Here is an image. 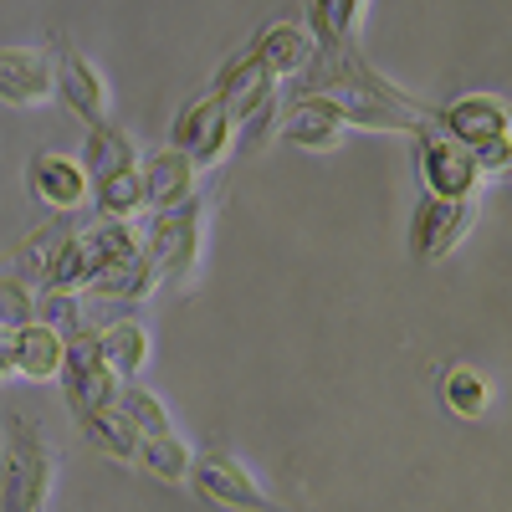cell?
Returning a JSON list of instances; mask_svg holds the SVG:
<instances>
[{
    "label": "cell",
    "instance_id": "cell-31",
    "mask_svg": "<svg viewBox=\"0 0 512 512\" xmlns=\"http://www.w3.org/2000/svg\"><path fill=\"white\" fill-rule=\"evenodd\" d=\"M16 379V364H11V338H6V323H0V384Z\"/></svg>",
    "mask_w": 512,
    "mask_h": 512
},
{
    "label": "cell",
    "instance_id": "cell-8",
    "mask_svg": "<svg viewBox=\"0 0 512 512\" xmlns=\"http://www.w3.org/2000/svg\"><path fill=\"white\" fill-rule=\"evenodd\" d=\"M26 190L47 210H57V216H72V210H82L93 200V175H88V164H82L77 154L41 149L26 164Z\"/></svg>",
    "mask_w": 512,
    "mask_h": 512
},
{
    "label": "cell",
    "instance_id": "cell-26",
    "mask_svg": "<svg viewBox=\"0 0 512 512\" xmlns=\"http://www.w3.org/2000/svg\"><path fill=\"white\" fill-rule=\"evenodd\" d=\"M67 241V226L57 221V226H41V231H31L26 236V246H21V256H16V272H21V282H47V272H52V256H57V246Z\"/></svg>",
    "mask_w": 512,
    "mask_h": 512
},
{
    "label": "cell",
    "instance_id": "cell-15",
    "mask_svg": "<svg viewBox=\"0 0 512 512\" xmlns=\"http://www.w3.org/2000/svg\"><path fill=\"white\" fill-rule=\"evenodd\" d=\"M344 134H349V128L338 123L328 108H318V103H308V98H292V113H287V123H282V139H287L292 149L338 154V149H344Z\"/></svg>",
    "mask_w": 512,
    "mask_h": 512
},
{
    "label": "cell",
    "instance_id": "cell-11",
    "mask_svg": "<svg viewBox=\"0 0 512 512\" xmlns=\"http://www.w3.org/2000/svg\"><path fill=\"white\" fill-rule=\"evenodd\" d=\"M6 338H11V364L21 379L31 384H47L62 374V359H67V338L57 328H47L41 318H21V323H6Z\"/></svg>",
    "mask_w": 512,
    "mask_h": 512
},
{
    "label": "cell",
    "instance_id": "cell-9",
    "mask_svg": "<svg viewBox=\"0 0 512 512\" xmlns=\"http://www.w3.org/2000/svg\"><path fill=\"white\" fill-rule=\"evenodd\" d=\"M431 123L441 134H451L456 144L477 149L487 139H507L512 134V113L497 93H466V98H451L441 108H431Z\"/></svg>",
    "mask_w": 512,
    "mask_h": 512
},
{
    "label": "cell",
    "instance_id": "cell-21",
    "mask_svg": "<svg viewBox=\"0 0 512 512\" xmlns=\"http://www.w3.org/2000/svg\"><path fill=\"white\" fill-rule=\"evenodd\" d=\"M441 405L456 415V420H482L492 410V379L472 364H451L441 374Z\"/></svg>",
    "mask_w": 512,
    "mask_h": 512
},
{
    "label": "cell",
    "instance_id": "cell-12",
    "mask_svg": "<svg viewBox=\"0 0 512 512\" xmlns=\"http://www.w3.org/2000/svg\"><path fill=\"white\" fill-rule=\"evenodd\" d=\"M251 57H256V67H262L267 77H297L308 62H313V36L297 26V21H272V26H262L251 36V47H246Z\"/></svg>",
    "mask_w": 512,
    "mask_h": 512
},
{
    "label": "cell",
    "instance_id": "cell-1",
    "mask_svg": "<svg viewBox=\"0 0 512 512\" xmlns=\"http://www.w3.org/2000/svg\"><path fill=\"white\" fill-rule=\"evenodd\" d=\"M57 487V446L31 415H11L0 436V512H47Z\"/></svg>",
    "mask_w": 512,
    "mask_h": 512
},
{
    "label": "cell",
    "instance_id": "cell-14",
    "mask_svg": "<svg viewBox=\"0 0 512 512\" xmlns=\"http://www.w3.org/2000/svg\"><path fill=\"white\" fill-rule=\"evenodd\" d=\"M72 420H77V431L88 436V446H98L108 461H118V466H134V461H139V431L123 420V410H118V405L77 410Z\"/></svg>",
    "mask_w": 512,
    "mask_h": 512
},
{
    "label": "cell",
    "instance_id": "cell-2",
    "mask_svg": "<svg viewBox=\"0 0 512 512\" xmlns=\"http://www.w3.org/2000/svg\"><path fill=\"white\" fill-rule=\"evenodd\" d=\"M149 262L159 272L164 287H195L200 267H205V241H210V195H185L180 205L154 210L149 226Z\"/></svg>",
    "mask_w": 512,
    "mask_h": 512
},
{
    "label": "cell",
    "instance_id": "cell-4",
    "mask_svg": "<svg viewBox=\"0 0 512 512\" xmlns=\"http://www.w3.org/2000/svg\"><path fill=\"white\" fill-rule=\"evenodd\" d=\"M190 487L195 497H205L210 507H226V512H282V502L251 477V466L236 451H195Z\"/></svg>",
    "mask_w": 512,
    "mask_h": 512
},
{
    "label": "cell",
    "instance_id": "cell-7",
    "mask_svg": "<svg viewBox=\"0 0 512 512\" xmlns=\"http://www.w3.org/2000/svg\"><path fill=\"white\" fill-rule=\"evenodd\" d=\"M62 395H67V410H98V405H113L123 379L113 374V364L103 359L98 349V333H77L67 338V359H62Z\"/></svg>",
    "mask_w": 512,
    "mask_h": 512
},
{
    "label": "cell",
    "instance_id": "cell-6",
    "mask_svg": "<svg viewBox=\"0 0 512 512\" xmlns=\"http://www.w3.org/2000/svg\"><path fill=\"white\" fill-rule=\"evenodd\" d=\"M52 88L62 98L67 113H77L82 123H108V108H113V93H108V77L103 67L88 57V52H77L72 41H52Z\"/></svg>",
    "mask_w": 512,
    "mask_h": 512
},
{
    "label": "cell",
    "instance_id": "cell-28",
    "mask_svg": "<svg viewBox=\"0 0 512 512\" xmlns=\"http://www.w3.org/2000/svg\"><path fill=\"white\" fill-rule=\"evenodd\" d=\"M472 164H477L482 180H502L507 164H512V139H487V144H477V149H472Z\"/></svg>",
    "mask_w": 512,
    "mask_h": 512
},
{
    "label": "cell",
    "instance_id": "cell-25",
    "mask_svg": "<svg viewBox=\"0 0 512 512\" xmlns=\"http://www.w3.org/2000/svg\"><path fill=\"white\" fill-rule=\"evenodd\" d=\"M226 113V103L216 98V93H205V98H195V103H185L180 113H175V123H169V149H195V139L205 134L210 123H216Z\"/></svg>",
    "mask_w": 512,
    "mask_h": 512
},
{
    "label": "cell",
    "instance_id": "cell-29",
    "mask_svg": "<svg viewBox=\"0 0 512 512\" xmlns=\"http://www.w3.org/2000/svg\"><path fill=\"white\" fill-rule=\"evenodd\" d=\"M333 6L338 0H308V36H313V52H328L338 47V31H333Z\"/></svg>",
    "mask_w": 512,
    "mask_h": 512
},
{
    "label": "cell",
    "instance_id": "cell-16",
    "mask_svg": "<svg viewBox=\"0 0 512 512\" xmlns=\"http://www.w3.org/2000/svg\"><path fill=\"white\" fill-rule=\"evenodd\" d=\"M190 461H195V446L180 436V431H164V436H139V472L159 487H185L190 482Z\"/></svg>",
    "mask_w": 512,
    "mask_h": 512
},
{
    "label": "cell",
    "instance_id": "cell-18",
    "mask_svg": "<svg viewBox=\"0 0 512 512\" xmlns=\"http://www.w3.org/2000/svg\"><path fill=\"white\" fill-rule=\"evenodd\" d=\"M77 159L88 164V175L98 180V175H108V169L144 164V149H139V139L128 134V128H118V123H93L88 139H82V154H77Z\"/></svg>",
    "mask_w": 512,
    "mask_h": 512
},
{
    "label": "cell",
    "instance_id": "cell-19",
    "mask_svg": "<svg viewBox=\"0 0 512 512\" xmlns=\"http://www.w3.org/2000/svg\"><path fill=\"white\" fill-rule=\"evenodd\" d=\"M82 241H88V282L103 277V272L128 267L134 256H144V251H139L144 236L134 231V221H103L93 236H82Z\"/></svg>",
    "mask_w": 512,
    "mask_h": 512
},
{
    "label": "cell",
    "instance_id": "cell-3",
    "mask_svg": "<svg viewBox=\"0 0 512 512\" xmlns=\"http://www.w3.org/2000/svg\"><path fill=\"white\" fill-rule=\"evenodd\" d=\"M410 164H415V180L425 195H441V200H466L482 190V175L472 164V149L456 144L451 134L425 118L415 134H410Z\"/></svg>",
    "mask_w": 512,
    "mask_h": 512
},
{
    "label": "cell",
    "instance_id": "cell-13",
    "mask_svg": "<svg viewBox=\"0 0 512 512\" xmlns=\"http://www.w3.org/2000/svg\"><path fill=\"white\" fill-rule=\"evenodd\" d=\"M144 169V200H149V210H169V205H180L185 195H195V185H200V169H195V159L185 154V149H159L149 164H139Z\"/></svg>",
    "mask_w": 512,
    "mask_h": 512
},
{
    "label": "cell",
    "instance_id": "cell-24",
    "mask_svg": "<svg viewBox=\"0 0 512 512\" xmlns=\"http://www.w3.org/2000/svg\"><path fill=\"white\" fill-rule=\"evenodd\" d=\"M31 318H41L47 328H57L62 338H77L88 333V318H82V297L72 287H41L31 297Z\"/></svg>",
    "mask_w": 512,
    "mask_h": 512
},
{
    "label": "cell",
    "instance_id": "cell-27",
    "mask_svg": "<svg viewBox=\"0 0 512 512\" xmlns=\"http://www.w3.org/2000/svg\"><path fill=\"white\" fill-rule=\"evenodd\" d=\"M236 139H241V128H236V118H231V108H226V113L195 139V149H190V159H195L200 175H205V169H216V164H226L231 149H236Z\"/></svg>",
    "mask_w": 512,
    "mask_h": 512
},
{
    "label": "cell",
    "instance_id": "cell-17",
    "mask_svg": "<svg viewBox=\"0 0 512 512\" xmlns=\"http://www.w3.org/2000/svg\"><path fill=\"white\" fill-rule=\"evenodd\" d=\"M93 205L103 210V221H139L149 210V200H144V169L123 164V169L98 175L93 180Z\"/></svg>",
    "mask_w": 512,
    "mask_h": 512
},
{
    "label": "cell",
    "instance_id": "cell-30",
    "mask_svg": "<svg viewBox=\"0 0 512 512\" xmlns=\"http://www.w3.org/2000/svg\"><path fill=\"white\" fill-rule=\"evenodd\" d=\"M364 16H369V0H338V6H333V31H338V41H359Z\"/></svg>",
    "mask_w": 512,
    "mask_h": 512
},
{
    "label": "cell",
    "instance_id": "cell-23",
    "mask_svg": "<svg viewBox=\"0 0 512 512\" xmlns=\"http://www.w3.org/2000/svg\"><path fill=\"white\" fill-rule=\"evenodd\" d=\"M113 405L123 410V420L134 425L139 436H164V431H175V420H169L164 400H159L154 390H144L139 379H123V390H118V400H113Z\"/></svg>",
    "mask_w": 512,
    "mask_h": 512
},
{
    "label": "cell",
    "instance_id": "cell-10",
    "mask_svg": "<svg viewBox=\"0 0 512 512\" xmlns=\"http://www.w3.org/2000/svg\"><path fill=\"white\" fill-rule=\"evenodd\" d=\"M0 103L6 108H47L52 88V47H0Z\"/></svg>",
    "mask_w": 512,
    "mask_h": 512
},
{
    "label": "cell",
    "instance_id": "cell-20",
    "mask_svg": "<svg viewBox=\"0 0 512 512\" xmlns=\"http://www.w3.org/2000/svg\"><path fill=\"white\" fill-rule=\"evenodd\" d=\"M98 349H103V359L113 364V374H118V379H139V374H144V364H149V354H154L149 328H144V323H134V318L108 323V328L98 333Z\"/></svg>",
    "mask_w": 512,
    "mask_h": 512
},
{
    "label": "cell",
    "instance_id": "cell-22",
    "mask_svg": "<svg viewBox=\"0 0 512 512\" xmlns=\"http://www.w3.org/2000/svg\"><path fill=\"white\" fill-rule=\"evenodd\" d=\"M88 287H93L98 297H108V303H144V297L159 287V272H154V262H149V251H144V256H134L128 267L93 277Z\"/></svg>",
    "mask_w": 512,
    "mask_h": 512
},
{
    "label": "cell",
    "instance_id": "cell-5",
    "mask_svg": "<svg viewBox=\"0 0 512 512\" xmlns=\"http://www.w3.org/2000/svg\"><path fill=\"white\" fill-rule=\"evenodd\" d=\"M477 226V195H466V200H441V195H425L415 200L410 210V256L420 267H436L446 262V256H456V246L472 236Z\"/></svg>",
    "mask_w": 512,
    "mask_h": 512
}]
</instances>
